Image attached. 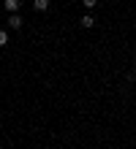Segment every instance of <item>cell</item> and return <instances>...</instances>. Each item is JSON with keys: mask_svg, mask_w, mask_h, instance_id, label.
Instances as JSON below:
<instances>
[{"mask_svg": "<svg viewBox=\"0 0 136 149\" xmlns=\"http://www.w3.org/2000/svg\"><path fill=\"white\" fill-rule=\"evenodd\" d=\"M79 24H82V27H93V24H95V19H93L90 14H85V16L79 19Z\"/></svg>", "mask_w": 136, "mask_h": 149, "instance_id": "3", "label": "cell"}, {"mask_svg": "<svg viewBox=\"0 0 136 149\" xmlns=\"http://www.w3.org/2000/svg\"><path fill=\"white\" fill-rule=\"evenodd\" d=\"M6 11H11V14H16V11H19V6H22V0H6Z\"/></svg>", "mask_w": 136, "mask_h": 149, "instance_id": "1", "label": "cell"}, {"mask_svg": "<svg viewBox=\"0 0 136 149\" xmlns=\"http://www.w3.org/2000/svg\"><path fill=\"white\" fill-rule=\"evenodd\" d=\"M6 43H8V33L0 30V46H6Z\"/></svg>", "mask_w": 136, "mask_h": 149, "instance_id": "5", "label": "cell"}, {"mask_svg": "<svg viewBox=\"0 0 136 149\" xmlns=\"http://www.w3.org/2000/svg\"><path fill=\"white\" fill-rule=\"evenodd\" d=\"M35 11H47V8H49V0H35Z\"/></svg>", "mask_w": 136, "mask_h": 149, "instance_id": "4", "label": "cell"}, {"mask_svg": "<svg viewBox=\"0 0 136 149\" xmlns=\"http://www.w3.org/2000/svg\"><path fill=\"white\" fill-rule=\"evenodd\" d=\"M82 3H85V6H87V8H93V6H95V3H98V0H82Z\"/></svg>", "mask_w": 136, "mask_h": 149, "instance_id": "6", "label": "cell"}, {"mask_svg": "<svg viewBox=\"0 0 136 149\" xmlns=\"http://www.w3.org/2000/svg\"><path fill=\"white\" fill-rule=\"evenodd\" d=\"M8 27H11V30H19L22 27V19L16 14H11V16H8Z\"/></svg>", "mask_w": 136, "mask_h": 149, "instance_id": "2", "label": "cell"}]
</instances>
